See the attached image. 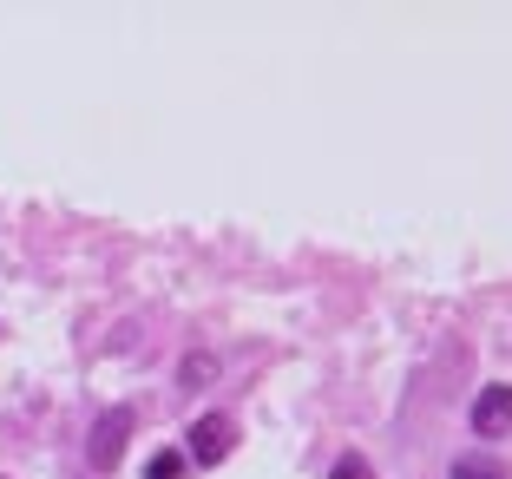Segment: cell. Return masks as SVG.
I'll return each instance as SVG.
<instances>
[{
    "mask_svg": "<svg viewBox=\"0 0 512 479\" xmlns=\"http://www.w3.org/2000/svg\"><path fill=\"white\" fill-rule=\"evenodd\" d=\"M132 407H112V414H99L92 420V434H86V460L99 466V473H112L119 466V453H125V440H132Z\"/></svg>",
    "mask_w": 512,
    "mask_h": 479,
    "instance_id": "obj_1",
    "label": "cell"
},
{
    "mask_svg": "<svg viewBox=\"0 0 512 479\" xmlns=\"http://www.w3.org/2000/svg\"><path fill=\"white\" fill-rule=\"evenodd\" d=\"M329 479H375V466L362 460V453H342V460H335V473Z\"/></svg>",
    "mask_w": 512,
    "mask_h": 479,
    "instance_id": "obj_6",
    "label": "cell"
},
{
    "mask_svg": "<svg viewBox=\"0 0 512 479\" xmlns=\"http://www.w3.org/2000/svg\"><path fill=\"white\" fill-rule=\"evenodd\" d=\"M473 434H512V388H480L473 401Z\"/></svg>",
    "mask_w": 512,
    "mask_h": 479,
    "instance_id": "obj_3",
    "label": "cell"
},
{
    "mask_svg": "<svg viewBox=\"0 0 512 479\" xmlns=\"http://www.w3.org/2000/svg\"><path fill=\"white\" fill-rule=\"evenodd\" d=\"M197 381H211V355H191V368H184V388H197Z\"/></svg>",
    "mask_w": 512,
    "mask_h": 479,
    "instance_id": "obj_7",
    "label": "cell"
},
{
    "mask_svg": "<svg viewBox=\"0 0 512 479\" xmlns=\"http://www.w3.org/2000/svg\"><path fill=\"white\" fill-rule=\"evenodd\" d=\"M230 447H237V420L230 414H204L191 427V466H217Z\"/></svg>",
    "mask_w": 512,
    "mask_h": 479,
    "instance_id": "obj_2",
    "label": "cell"
},
{
    "mask_svg": "<svg viewBox=\"0 0 512 479\" xmlns=\"http://www.w3.org/2000/svg\"><path fill=\"white\" fill-rule=\"evenodd\" d=\"M184 473H191V460H184V453H151V466H145V479H184Z\"/></svg>",
    "mask_w": 512,
    "mask_h": 479,
    "instance_id": "obj_4",
    "label": "cell"
},
{
    "mask_svg": "<svg viewBox=\"0 0 512 479\" xmlns=\"http://www.w3.org/2000/svg\"><path fill=\"white\" fill-rule=\"evenodd\" d=\"M453 479H506V466H493V460H453Z\"/></svg>",
    "mask_w": 512,
    "mask_h": 479,
    "instance_id": "obj_5",
    "label": "cell"
}]
</instances>
